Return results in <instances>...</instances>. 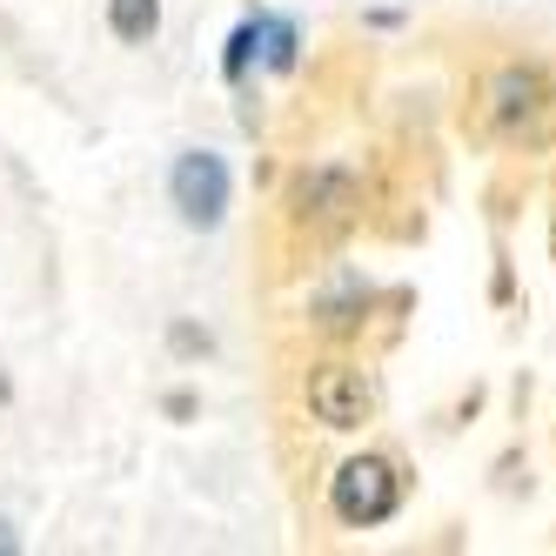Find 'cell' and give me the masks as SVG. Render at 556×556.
Segmentation results:
<instances>
[{
	"label": "cell",
	"instance_id": "cell-3",
	"mask_svg": "<svg viewBox=\"0 0 556 556\" xmlns=\"http://www.w3.org/2000/svg\"><path fill=\"white\" fill-rule=\"evenodd\" d=\"M308 409H315V422H329V429H363L369 409H376V389H369L363 369L329 363V369L308 376Z\"/></svg>",
	"mask_w": 556,
	"mask_h": 556
},
{
	"label": "cell",
	"instance_id": "cell-6",
	"mask_svg": "<svg viewBox=\"0 0 556 556\" xmlns=\"http://www.w3.org/2000/svg\"><path fill=\"white\" fill-rule=\"evenodd\" d=\"M108 27H114V41H154V27H162V0H108Z\"/></svg>",
	"mask_w": 556,
	"mask_h": 556
},
{
	"label": "cell",
	"instance_id": "cell-2",
	"mask_svg": "<svg viewBox=\"0 0 556 556\" xmlns=\"http://www.w3.org/2000/svg\"><path fill=\"white\" fill-rule=\"evenodd\" d=\"M228 202H235V175H228L222 154H208V148L175 154V168H168V208L188 228H222Z\"/></svg>",
	"mask_w": 556,
	"mask_h": 556
},
{
	"label": "cell",
	"instance_id": "cell-4",
	"mask_svg": "<svg viewBox=\"0 0 556 556\" xmlns=\"http://www.w3.org/2000/svg\"><path fill=\"white\" fill-rule=\"evenodd\" d=\"M490 122L503 128V135H530L543 114H549V88H543V74L536 67H503V74H490Z\"/></svg>",
	"mask_w": 556,
	"mask_h": 556
},
{
	"label": "cell",
	"instance_id": "cell-7",
	"mask_svg": "<svg viewBox=\"0 0 556 556\" xmlns=\"http://www.w3.org/2000/svg\"><path fill=\"white\" fill-rule=\"evenodd\" d=\"M255 41H262V27H255V14H249L242 27L228 34V54H222V81H228V88L249 74V61H255Z\"/></svg>",
	"mask_w": 556,
	"mask_h": 556
},
{
	"label": "cell",
	"instance_id": "cell-1",
	"mask_svg": "<svg viewBox=\"0 0 556 556\" xmlns=\"http://www.w3.org/2000/svg\"><path fill=\"white\" fill-rule=\"evenodd\" d=\"M329 509L349 530H376V523H389V516L403 509V476H395L389 456H349L329 476Z\"/></svg>",
	"mask_w": 556,
	"mask_h": 556
},
{
	"label": "cell",
	"instance_id": "cell-5",
	"mask_svg": "<svg viewBox=\"0 0 556 556\" xmlns=\"http://www.w3.org/2000/svg\"><path fill=\"white\" fill-rule=\"evenodd\" d=\"M255 27H262V41H255V61L268 67V74H295V21L289 14H255Z\"/></svg>",
	"mask_w": 556,
	"mask_h": 556
}]
</instances>
